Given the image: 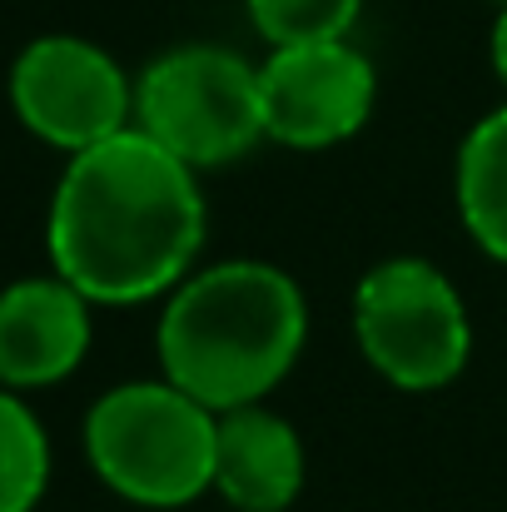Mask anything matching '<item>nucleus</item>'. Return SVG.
<instances>
[{
    "mask_svg": "<svg viewBox=\"0 0 507 512\" xmlns=\"http://www.w3.org/2000/svg\"><path fill=\"white\" fill-rule=\"evenodd\" d=\"M194 174L135 125L70 155L45 224L55 274L90 304L169 294L189 279L204 244V194Z\"/></svg>",
    "mask_w": 507,
    "mask_h": 512,
    "instance_id": "f257e3e1",
    "label": "nucleus"
},
{
    "mask_svg": "<svg viewBox=\"0 0 507 512\" xmlns=\"http://www.w3.org/2000/svg\"><path fill=\"white\" fill-rule=\"evenodd\" d=\"M304 289L264 259H229L169 289L160 314V368L214 413L264 403L304 353Z\"/></svg>",
    "mask_w": 507,
    "mask_h": 512,
    "instance_id": "f03ea898",
    "label": "nucleus"
},
{
    "mask_svg": "<svg viewBox=\"0 0 507 512\" xmlns=\"http://www.w3.org/2000/svg\"><path fill=\"white\" fill-rule=\"evenodd\" d=\"M219 413L169 378L120 383L85 413L95 478L135 508H184L214 488Z\"/></svg>",
    "mask_w": 507,
    "mask_h": 512,
    "instance_id": "7ed1b4c3",
    "label": "nucleus"
},
{
    "mask_svg": "<svg viewBox=\"0 0 507 512\" xmlns=\"http://www.w3.org/2000/svg\"><path fill=\"white\" fill-rule=\"evenodd\" d=\"M135 130L189 170L244 160L264 130L259 65L224 45H179L135 80Z\"/></svg>",
    "mask_w": 507,
    "mask_h": 512,
    "instance_id": "20e7f679",
    "label": "nucleus"
},
{
    "mask_svg": "<svg viewBox=\"0 0 507 512\" xmlns=\"http://www.w3.org/2000/svg\"><path fill=\"white\" fill-rule=\"evenodd\" d=\"M353 339L378 378L403 393L448 388L473 353V324L453 279L428 259H383L353 289Z\"/></svg>",
    "mask_w": 507,
    "mask_h": 512,
    "instance_id": "39448f33",
    "label": "nucleus"
},
{
    "mask_svg": "<svg viewBox=\"0 0 507 512\" xmlns=\"http://www.w3.org/2000/svg\"><path fill=\"white\" fill-rule=\"evenodd\" d=\"M10 110L35 140L80 155L135 125V85L95 40L40 35L10 65Z\"/></svg>",
    "mask_w": 507,
    "mask_h": 512,
    "instance_id": "423d86ee",
    "label": "nucleus"
},
{
    "mask_svg": "<svg viewBox=\"0 0 507 512\" xmlns=\"http://www.w3.org/2000/svg\"><path fill=\"white\" fill-rule=\"evenodd\" d=\"M264 130L289 150H334L353 140L378 100V75L348 40L274 45L259 65Z\"/></svg>",
    "mask_w": 507,
    "mask_h": 512,
    "instance_id": "0eeeda50",
    "label": "nucleus"
},
{
    "mask_svg": "<svg viewBox=\"0 0 507 512\" xmlns=\"http://www.w3.org/2000/svg\"><path fill=\"white\" fill-rule=\"evenodd\" d=\"M90 299L60 279H15L0 289V388H50L90 353Z\"/></svg>",
    "mask_w": 507,
    "mask_h": 512,
    "instance_id": "6e6552de",
    "label": "nucleus"
},
{
    "mask_svg": "<svg viewBox=\"0 0 507 512\" xmlns=\"http://www.w3.org/2000/svg\"><path fill=\"white\" fill-rule=\"evenodd\" d=\"M214 493L239 512H284L304 493V438L264 403L219 413Z\"/></svg>",
    "mask_w": 507,
    "mask_h": 512,
    "instance_id": "1a4fd4ad",
    "label": "nucleus"
},
{
    "mask_svg": "<svg viewBox=\"0 0 507 512\" xmlns=\"http://www.w3.org/2000/svg\"><path fill=\"white\" fill-rule=\"evenodd\" d=\"M453 194H458V214H463L468 234L483 244V254L507 264V105L483 115L468 130V140L458 150Z\"/></svg>",
    "mask_w": 507,
    "mask_h": 512,
    "instance_id": "9d476101",
    "label": "nucleus"
},
{
    "mask_svg": "<svg viewBox=\"0 0 507 512\" xmlns=\"http://www.w3.org/2000/svg\"><path fill=\"white\" fill-rule=\"evenodd\" d=\"M50 488V438L15 388H0V512H35Z\"/></svg>",
    "mask_w": 507,
    "mask_h": 512,
    "instance_id": "9b49d317",
    "label": "nucleus"
},
{
    "mask_svg": "<svg viewBox=\"0 0 507 512\" xmlns=\"http://www.w3.org/2000/svg\"><path fill=\"white\" fill-rule=\"evenodd\" d=\"M254 30L269 45H309V40H348L363 0H244Z\"/></svg>",
    "mask_w": 507,
    "mask_h": 512,
    "instance_id": "f8f14e48",
    "label": "nucleus"
},
{
    "mask_svg": "<svg viewBox=\"0 0 507 512\" xmlns=\"http://www.w3.org/2000/svg\"><path fill=\"white\" fill-rule=\"evenodd\" d=\"M493 70H498V80L507 85V5L498 10V25H493Z\"/></svg>",
    "mask_w": 507,
    "mask_h": 512,
    "instance_id": "ddd939ff",
    "label": "nucleus"
},
{
    "mask_svg": "<svg viewBox=\"0 0 507 512\" xmlns=\"http://www.w3.org/2000/svg\"><path fill=\"white\" fill-rule=\"evenodd\" d=\"M498 5H507V0H498Z\"/></svg>",
    "mask_w": 507,
    "mask_h": 512,
    "instance_id": "4468645a",
    "label": "nucleus"
}]
</instances>
